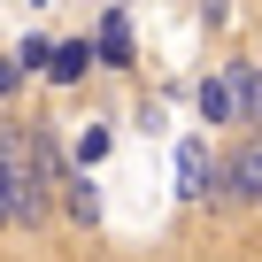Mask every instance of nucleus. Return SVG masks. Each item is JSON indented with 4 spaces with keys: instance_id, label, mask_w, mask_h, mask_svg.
Masks as SVG:
<instances>
[{
    "instance_id": "nucleus-1",
    "label": "nucleus",
    "mask_w": 262,
    "mask_h": 262,
    "mask_svg": "<svg viewBox=\"0 0 262 262\" xmlns=\"http://www.w3.org/2000/svg\"><path fill=\"white\" fill-rule=\"evenodd\" d=\"M224 193V170L208 162V139H185L178 147V201H216Z\"/></svg>"
},
{
    "instance_id": "nucleus-2",
    "label": "nucleus",
    "mask_w": 262,
    "mask_h": 262,
    "mask_svg": "<svg viewBox=\"0 0 262 262\" xmlns=\"http://www.w3.org/2000/svg\"><path fill=\"white\" fill-rule=\"evenodd\" d=\"M216 201H254L262 208V139H247L231 162H224V193Z\"/></svg>"
},
{
    "instance_id": "nucleus-3",
    "label": "nucleus",
    "mask_w": 262,
    "mask_h": 262,
    "mask_svg": "<svg viewBox=\"0 0 262 262\" xmlns=\"http://www.w3.org/2000/svg\"><path fill=\"white\" fill-rule=\"evenodd\" d=\"M193 100H201L208 123H231V116H239V77H231V70H208V77L193 85Z\"/></svg>"
},
{
    "instance_id": "nucleus-4",
    "label": "nucleus",
    "mask_w": 262,
    "mask_h": 262,
    "mask_svg": "<svg viewBox=\"0 0 262 262\" xmlns=\"http://www.w3.org/2000/svg\"><path fill=\"white\" fill-rule=\"evenodd\" d=\"M16 208H24V139L0 131V224H16Z\"/></svg>"
},
{
    "instance_id": "nucleus-5",
    "label": "nucleus",
    "mask_w": 262,
    "mask_h": 262,
    "mask_svg": "<svg viewBox=\"0 0 262 262\" xmlns=\"http://www.w3.org/2000/svg\"><path fill=\"white\" fill-rule=\"evenodd\" d=\"M239 77V123H254V139H262V62H231Z\"/></svg>"
},
{
    "instance_id": "nucleus-6",
    "label": "nucleus",
    "mask_w": 262,
    "mask_h": 262,
    "mask_svg": "<svg viewBox=\"0 0 262 262\" xmlns=\"http://www.w3.org/2000/svg\"><path fill=\"white\" fill-rule=\"evenodd\" d=\"M62 208H70L77 224H100V185H93V170H77V178L62 185Z\"/></svg>"
},
{
    "instance_id": "nucleus-7",
    "label": "nucleus",
    "mask_w": 262,
    "mask_h": 262,
    "mask_svg": "<svg viewBox=\"0 0 262 262\" xmlns=\"http://www.w3.org/2000/svg\"><path fill=\"white\" fill-rule=\"evenodd\" d=\"M85 70H93V47H77V39H70V47H54V70H47V77H54V85H77Z\"/></svg>"
},
{
    "instance_id": "nucleus-8",
    "label": "nucleus",
    "mask_w": 262,
    "mask_h": 262,
    "mask_svg": "<svg viewBox=\"0 0 262 262\" xmlns=\"http://www.w3.org/2000/svg\"><path fill=\"white\" fill-rule=\"evenodd\" d=\"M100 54H108V62H131V24H123V8L100 24Z\"/></svg>"
},
{
    "instance_id": "nucleus-9",
    "label": "nucleus",
    "mask_w": 262,
    "mask_h": 262,
    "mask_svg": "<svg viewBox=\"0 0 262 262\" xmlns=\"http://www.w3.org/2000/svg\"><path fill=\"white\" fill-rule=\"evenodd\" d=\"M100 155H108V131H100V123H85V139H77V170H93Z\"/></svg>"
},
{
    "instance_id": "nucleus-10",
    "label": "nucleus",
    "mask_w": 262,
    "mask_h": 262,
    "mask_svg": "<svg viewBox=\"0 0 262 262\" xmlns=\"http://www.w3.org/2000/svg\"><path fill=\"white\" fill-rule=\"evenodd\" d=\"M0 93H16V62H0Z\"/></svg>"
}]
</instances>
